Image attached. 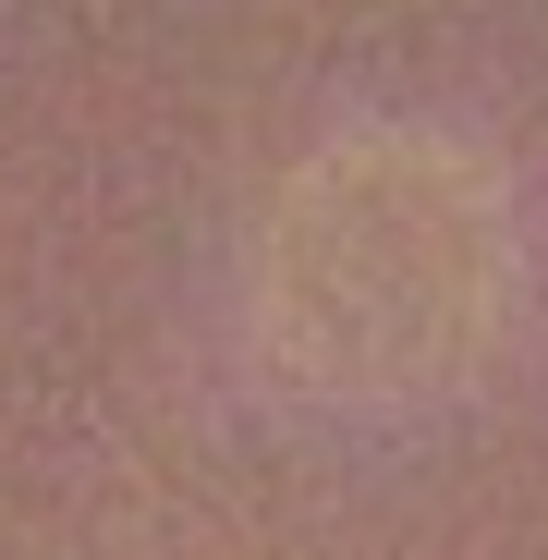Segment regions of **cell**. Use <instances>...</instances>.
<instances>
[{
	"label": "cell",
	"instance_id": "cell-1",
	"mask_svg": "<svg viewBox=\"0 0 548 560\" xmlns=\"http://www.w3.org/2000/svg\"><path fill=\"white\" fill-rule=\"evenodd\" d=\"M512 329V196L476 147L365 122L256 232V341L317 402H427Z\"/></svg>",
	"mask_w": 548,
	"mask_h": 560
}]
</instances>
